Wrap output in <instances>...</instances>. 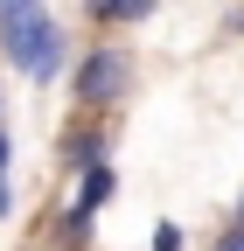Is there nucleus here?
I'll return each mask as SVG.
<instances>
[{
    "label": "nucleus",
    "mask_w": 244,
    "mask_h": 251,
    "mask_svg": "<svg viewBox=\"0 0 244 251\" xmlns=\"http://www.w3.org/2000/svg\"><path fill=\"white\" fill-rule=\"evenodd\" d=\"M0 56H7L28 84H56L63 70H77L63 21H56L42 0H0Z\"/></svg>",
    "instance_id": "nucleus-1"
},
{
    "label": "nucleus",
    "mask_w": 244,
    "mask_h": 251,
    "mask_svg": "<svg viewBox=\"0 0 244 251\" xmlns=\"http://www.w3.org/2000/svg\"><path fill=\"white\" fill-rule=\"evenodd\" d=\"M126 91H133V49L91 42V49L77 56V70H70V98H77V112H112V105H126Z\"/></svg>",
    "instance_id": "nucleus-2"
},
{
    "label": "nucleus",
    "mask_w": 244,
    "mask_h": 251,
    "mask_svg": "<svg viewBox=\"0 0 244 251\" xmlns=\"http://www.w3.org/2000/svg\"><path fill=\"white\" fill-rule=\"evenodd\" d=\"M56 153H63V168H70V175L105 168V161H112V133H105V119H84V126H70Z\"/></svg>",
    "instance_id": "nucleus-3"
},
{
    "label": "nucleus",
    "mask_w": 244,
    "mask_h": 251,
    "mask_svg": "<svg viewBox=\"0 0 244 251\" xmlns=\"http://www.w3.org/2000/svg\"><path fill=\"white\" fill-rule=\"evenodd\" d=\"M119 196V168L105 161V168H91V175H77V196H70V209H84V216H98L105 202Z\"/></svg>",
    "instance_id": "nucleus-4"
},
{
    "label": "nucleus",
    "mask_w": 244,
    "mask_h": 251,
    "mask_svg": "<svg viewBox=\"0 0 244 251\" xmlns=\"http://www.w3.org/2000/svg\"><path fill=\"white\" fill-rule=\"evenodd\" d=\"M161 0H84V14L98 21V28H133V21H146Z\"/></svg>",
    "instance_id": "nucleus-5"
},
{
    "label": "nucleus",
    "mask_w": 244,
    "mask_h": 251,
    "mask_svg": "<svg viewBox=\"0 0 244 251\" xmlns=\"http://www.w3.org/2000/svg\"><path fill=\"white\" fill-rule=\"evenodd\" d=\"M49 230H56V244H63V251H84V244H91V216H84V209H56Z\"/></svg>",
    "instance_id": "nucleus-6"
},
{
    "label": "nucleus",
    "mask_w": 244,
    "mask_h": 251,
    "mask_svg": "<svg viewBox=\"0 0 244 251\" xmlns=\"http://www.w3.org/2000/svg\"><path fill=\"white\" fill-rule=\"evenodd\" d=\"M7 161H14V140H7V126H0V216L14 209V188H7Z\"/></svg>",
    "instance_id": "nucleus-7"
},
{
    "label": "nucleus",
    "mask_w": 244,
    "mask_h": 251,
    "mask_svg": "<svg viewBox=\"0 0 244 251\" xmlns=\"http://www.w3.org/2000/svg\"><path fill=\"white\" fill-rule=\"evenodd\" d=\"M154 251H189V237H181V224H154Z\"/></svg>",
    "instance_id": "nucleus-8"
},
{
    "label": "nucleus",
    "mask_w": 244,
    "mask_h": 251,
    "mask_svg": "<svg viewBox=\"0 0 244 251\" xmlns=\"http://www.w3.org/2000/svg\"><path fill=\"white\" fill-rule=\"evenodd\" d=\"M217 251H244V224H230V230H217Z\"/></svg>",
    "instance_id": "nucleus-9"
},
{
    "label": "nucleus",
    "mask_w": 244,
    "mask_h": 251,
    "mask_svg": "<svg viewBox=\"0 0 244 251\" xmlns=\"http://www.w3.org/2000/svg\"><path fill=\"white\" fill-rule=\"evenodd\" d=\"M230 224H244V196H237V209H230Z\"/></svg>",
    "instance_id": "nucleus-10"
},
{
    "label": "nucleus",
    "mask_w": 244,
    "mask_h": 251,
    "mask_svg": "<svg viewBox=\"0 0 244 251\" xmlns=\"http://www.w3.org/2000/svg\"><path fill=\"white\" fill-rule=\"evenodd\" d=\"M21 251H42V244H21Z\"/></svg>",
    "instance_id": "nucleus-11"
}]
</instances>
